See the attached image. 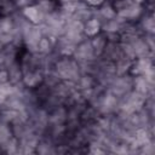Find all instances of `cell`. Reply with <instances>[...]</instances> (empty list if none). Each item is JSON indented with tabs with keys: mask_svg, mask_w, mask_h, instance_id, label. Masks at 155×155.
<instances>
[{
	"mask_svg": "<svg viewBox=\"0 0 155 155\" xmlns=\"http://www.w3.org/2000/svg\"><path fill=\"white\" fill-rule=\"evenodd\" d=\"M90 5H99L103 2V0H86Z\"/></svg>",
	"mask_w": 155,
	"mask_h": 155,
	"instance_id": "3957f363",
	"label": "cell"
},
{
	"mask_svg": "<svg viewBox=\"0 0 155 155\" xmlns=\"http://www.w3.org/2000/svg\"><path fill=\"white\" fill-rule=\"evenodd\" d=\"M24 16L29 21H31L34 23H39L41 21V18H42V13H41L40 8L36 7V6H29V7H27L24 10Z\"/></svg>",
	"mask_w": 155,
	"mask_h": 155,
	"instance_id": "6da1fadb",
	"label": "cell"
},
{
	"mask_svg": "<svg viewBox=\"0 0 155 155\" xmlns=\"http://www.w3.org/2000/svg\"><path fill=\"white\" fill-rule=\"evenodd\" d=\"M99 30V22L97 19H90L85 25V31L88 35H94Z\"/></svg>",
	"mask_w": 155,
	"mask_h": 155,
	"instance_id": "7a4b0ae2",
	"label": "cell"
}]
</instances>
